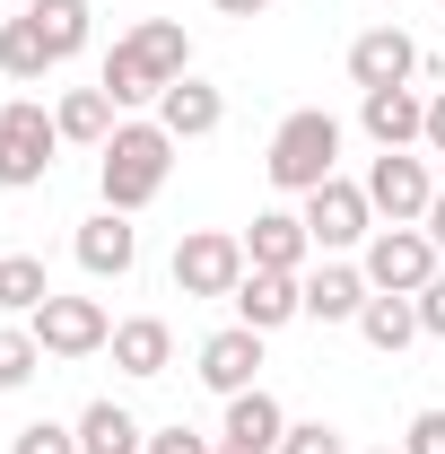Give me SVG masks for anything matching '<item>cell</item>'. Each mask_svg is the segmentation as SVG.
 I'll return each mask as SVG.
<instances>
[{
  "label": "cell",
  "instance_id": "33",
  "mask_svg": "<svg viewBox=\"0 0 445 454\" xmlns=\"http://www.w3.org/2000/svg\"><path fill=\"white\" fill-rule=\"evenodd\" d=\"M219 18H262V9H279V0H210Z\"/></svg>",
  "mask_w": 445,
  "mask_h": 454
},
{
  "label": "cell",
  "instance_id": "29",
  "mask_svg": "<svg viewBox=\"0 0 445 454\" xmlns=\"http://www.w3.org/2000/svg\"><path fill=\"white\" fill-rule=\"evenodd\" d=\"M149 454H219V437H201V428H149Z\"/></svg>",
  "mask_w": 445,
  "mask_h": 454
},
{
  "label": "cell",
  "instance_id": "7",
  "mask_svg": "<svg viewBox=\"0 0 445 454\" xmlns=\"http://www.w3.org/2000/svg\"><path fill=\"white\" fill-rule=\"evenodd\" d=\"M254 262H245V236H227V227H192V236H175V288L183 297H236Z\"/></svg>",
  "mask_w": 445,
  "mask_h": 454
},
{
  "label": "cell",
  "instance_id": "27",
  "mask_svg": "<svg viewBox=\"0 0 445 454\" xmlns=\"http://www.w3.org/2000/svg\"><path fill=\"white\" fill-rule=\"evenodd\" d=\"M279 454H349V437H340L332 419H288V437H279Z\"/></svg>",
  "mask_w": 445,
  "mask_h": 454
},
{
  "label": "cell",
  "instance_id": "11",
  "mask_svg": "<svg viewBox=\"0 0 445 454\" xmlns=\"http://www.w3.org/2000/svg\"><path fill=\"white\" fill-rule=\"evenodd\" d=\"M419 79V44L402 35V27H367L358 44H349V88L367 97V88H410Z\"/></svg>",
  "mask_w": 445,
  "mask_h": 454
},
{
  "label": "cell",
  "instance_id": "12",
  "mask_svg": "<svg viewBox=\"0 0 445 454\" xmlns=\"http://www.w3.org/2000/svg\"><path fill=\"white\" fill-rule=\"evenodd\" d=\"M227 306H236V324L279 333V324H297V315H306V271H245Z\"/></svg>",
  "mask_w": 445,
  "mask_h": 454
},
{
  "label": "cell",
  "instance_id": "13",
  "mask_svg": "<svg viewBox=\"0 0 445 454\" xmlns=\"http://www.w3.org/2000/svg\"><path fill=\"white\" fill-rule=\"evenodd\" d=\"M70 254H79V271H88V280H122V271L140 262V227L122 219V210H97V219H79Z\"/></svg>",
  "mask_w": 445,
  "mask_h": 454
},
{
  "label": "cell",
  "instance_id": "22",
  "mask_svg": "<svg viewBox=\"0 0 445 454\" xmlns=\"http://www.w3.org/2000/svg\"><path fill=\"white\" fill-rule=\"evenodd\" d=\"M358 340L385 349V358H402V349L419 340V297H367V306H358Z\"/></svg>",
  "mask_w": 445,
  "mask_h": 454
},
{
  "label": "cell",
  "instance_id": "1",
  "mask_svg": "<svg viewBox=\"0 0 445 454\" xmlns=\"http://www.w3.org/2000/svg\"><path fill=\"white\" fill-rule=\"evenodd\" d=\"M183 70H192V35H183V18H140L131 35H113L105 70H97V88L131 114V106H158Z\"/></svg>",
  "mask_w": 445,
  "mask_h": 454
},
{
  "label": "cell",
  "instance_id": "6",
  "mask_svg": "<svg viewBox=\"0 0 445 454\" xmlns=\"http://www.w3.org/2000/svg\"><path fill=\"white\" fill-rule=\"evenodd\" d=\"M306 236H315V254H349V245H367L376 236V201H367V184H349V175H332V184H315L306 192Z\"/></svg>",
  "mask_w": 445,
  "mask_h": 454
},
{
  "label": "cell",
  "instance_id": "36",
  "mask_svg": "<svg viewBox=\"0 0 445 454\" xmlns=\"http://www.w3.org/2000/svg\"><path fill=\"white\" fill-rule=\"evenodd\" d=\"M376 454H402V446H376Z\"/></svg>",
  "mask_w": 445,
  "mask_h": 454
},
{
  "label": "cell",
  "instance_id": "18",
  "mask_svg": "<svg viewBox=\"0 0 445 454\" xmlns=\"http://www.w3.org/2000/svg\"><path fill=\"white\" fill-rule=\"evenodd\" d=\"M306 254H315V236L297 210H262V219L245 227V262L254 271H306Z\"/></svg>",
  "mask_w": 445,
  "mask_h": 454
},
{
  "label": "cell",
  "instance_id": "10",
  "mask_svg": "<svg viewBox=\"0 0 445 454\" xmlns=\"http://www.w3.org/2000/svg\"><path fill=\"white\" fill-rule=\"evenodd\" d=\"M262 340L271 333H254V324H227V333H210L201 349H192V376L210 385V394H254L262 385Z\"/></svg>",
  "mask_w": 445,
  "mask_h": 454
},
{
  "label": "cell",
  "instance_id": "21",
  "mask_svg": "<svg viewBox=\"0 0 445 454\" xmlns=\"http://www.w3.org/2000/svg\"><path fill=\"white\" fill-rule=\"evenodd\" d=\"M53 122H61V140H70V149H105L113 122H122V106H113L105 88H70V97L53 106Z\"/></svg>",
  "mask_w": 445,
  "mask_h": 454
},
{
  "label": "cell",
  "instance_id": "34",
  "mask_svg": "<svg viewBox=\"0 0 445 454\" xmlns=\"http://www.w3.org/2000/svg\"><path fill=\"white\" fill-rule=\"evenodd\" d=\"M419 227L437 236V254H445V192H437V201H428V219H419Z\"/></svg>",
  "mask_w": 445,
  "mask_h": 454
},
{
  "label": "cell",
  "instance_id": "4",
  "mask_svg": "<svg viewBox=\"0 0 445 454\" xmlns=\"http://www.w3.org/2000/svg\"><path fill=\"white\" fill-rule=\"evenodd\" d=\"M358 271H367L376 297H419V288L445 271V254H437L428 227H376V236L358 245Z\"/></svg>",
  "mask_w": 445,
  "mask_h": 454
},
{
  "label": "cell",
  "instance_id": "20",
  "mask_svg": "<svg viewBox=\"0 0 445 454\" xmlns=\"http://www.w3.org/2000/svg\"><path fill=\"white\" fill-rule=\"evenodd\" d=\"M70 428H79V454H149V428H140L122 402H88Z\"/></svg>",
  "mask_w": 445,
  "mask_h": 454
},
{
  "label": "cell",
  "instance_id": "16",
  "mask_svg": "<svg viewBox=\"0 0 445 454\" xmlns=\"http://www.w3.org/2000/svg\"><path fill=\"white\" fill-rule=\"evenodd\" d=\"M279 437H288V411H279V394H227V419H219V446H245V454H279Z\"/></svg>",
  "mask_w": 445,
  "mask_h": 454
},
{
  "label": "cell",
  "instance_id": "25",
  "mask_svg": "<svg viewBox=\"0 0 445 454\" xmlns=\"http://www.w3.org/2000/svg\"><path fill=\"white\" fill-rule=\"evenodd\" d=\"M44 297H53V280H44V254H0V315H18V324H27Z\"/></svg>",
  "mask_w": 445,
  "mask_h": 454
},
{
  "label": "cell",
  "instance_id": "3",
  "mask_svg": "<svg viewBox=\"0 0 445 454\" xmlns=\"http://www.w3.org/2000/svg\"><path fill=\"white\" fill-rule=\"evenodd\" d=\"M262 175H271L279 192H297V201H306L315 184H332V175H340V122H332L324 106H297V114L271 131V158H262Z\"/></svg>",
  "mask_w": 445,
  "mask_h": 454
},
{
  "label": "cell",
  "instance_id": "31",
  "mask_svg": "<svg viewBox=\"0 0 445 454\" xmlns=\"http://www.w3.org/2000/svg\"><path fill=\"white\" fill-rule=\"evenodd\" d=\"M419 333H428V340H445V271L419 288Z\"/></svg>",
  "mask_w": 445,
  "mask_h": 454
},
{
  "label": "cell",
  "instance_id": "9",
  "mask_svg": "<svg viewBox=\"0 0 445 454\" xmlns=\"http://www.w3.org/2000/svg\"><path fill=\"white\" fill-rule=\"evenodd\" d=\"M27 333L44 340V358H97V349L113 340V315L97 306V297H61L53 288V297L27 315Z\"/></svg>",
  "mask_w": 445,
  "mask_h": 454
},
{
  "label": "cell",
  "instance_id": "24",
  "mask_svg": "<svg viewBox=\"0 0 445 454\" xmlns=\"http://www.w3.org/2000/svg\"><path fill=\"white\" fill-rule=\"evenodd\" d=\"M53 70V44L35 18H0V79H44Z\"/></svg>",
  "mask_w": 445,
  "mask_h": 454
},
{
  "label": "cell",
  "instance_id": "35",
  "mask_svg": "<svg viewBox=\"0 0 445 454\" xmlns=\"http://www.w3.org/2000/svg\"><path fill=\"white\" fill-rule=\"evenodd\" d=\"M219 454H245V446H219Z\"/></svg>",
  "mask_w": 445,
  "mask_h": 454
},
{
  "label": "cell",
  "instance_id": "23",
  "mask_svg": "<svg viewBox=\"0 0 445 454\" xmlns=\"http://www.w3.org/2000/svg\"><path fill=\"white\" fill-rule=\"evenodd\" d=\"M27 18L44 27L53 61H79V53H88V27H97V9H88V0H27Z\"/></svg>",
  "mask_w": 445,
  "mask_h": 454
},
{
  "label": "cell",
  "instance_id": "14",
  "mask_svg": "<svg viewBox=\"0 0 445 454\" xmlns=\"http://www.w3.org/2000/svg\"><path fill=\"white\" fill-rule=\"evenodd\" d=\"M358 122H367L376 149H419L428 140V97L419 88H367L358 97Z\"/></svg>",
  "mask_w": 445,
  "mask_h": 454
},
{
  "label": "cell",
  "instance_id": "2",
  "mask_svg": "<svg viewBox=\"0 0 445 454\" xmlns=\"http://www.w3.org/2000/svg\"><path fill=\"white\" fill-rule=\"evenodd\" d=\"M167 175H175V140H167V122L149 114V122H113V140L97 149V192H105V210H149L158 192H167Z\"/></svg>",
  "mask_w": 445,
  "mask_h": 454
},
{
  "label": "cell",
  "instance_id": "8",
  "mask_svg": "<svg viewBox=\"0 0 445 454\" xmlns=\"http://www.w3.org/2000/svg\"><path fill=\"white\" fill-rule=\"evenodd\" d=\"M367 201H376V219H385V227H419V219H428V201H437L428 158H410V149H376V158H367Z\"/></svg>",
  "mask_w": 445,
  "mask_h": 454
},
{
  "label": "cell",
  "instance_id": "26",
  "mask_svg": "<svg viewBox=\"0 0 445 454\" xmlns=\"http://www.w3.org/2000/svg\"><path fill=\"white\" fill-rule=\"evenodd\" d=\"M35 367H44V340L27 333V324H0V394H18Z\"/></svg>",
  "mask_w": 445,
  "mask_h": 454
},
{
  "label": "cell",
  "instance_id": "32",
  "mask_svg": "<svg viewBox=\"0 0 445 454\" xmlns=\"http://www.w3.org/2000/svg\"><path fill=\"white\" fill-rule=\"evenodd\" d=\"M419 149H437V158H445V88L428 97V140H419Z\"/></svg>",
  "mask_w": 445,
  "mask_h": 454
},
{
  "label": "cell",
  "instance_id": "15",
  "mask_svg": "<svg viewBox=\"0 0 445 454\" xmlns=\"http://www.w3.org/2000/svg\"><path fill=\"white\" fill-rule=\"evenodd\" d=\"M158 122H167L175 149H183V140H210V131L227 122V88H210V79H192V70H183L167 97H158Z\"/></svg>",
  "mask_w": 445,
  "mask_h": 454
},
{
  "label": "cell",
  "instance_id": "28",
  "mask_svg": "<svg viewBox=\"0 0 445 454\" xmlns=\"http://www.w3.org/2000/svg\"><path fill=\"white\" fill-rule=\"evenodd\" d=\"M9 454H79V428H61V419H27V428L9 437Z\"/></svg>",
  "mask_w": 445,
  "mask_h": 454
},
{
  "label": "cell",
  "instance_id": "19",
  "mask_svg": "<svg viewBox=\"0 0 445 454\" xmlns=\"http://www.w3.org/2000/svg\"><path fill=\"white\" fill-rule=\"evenodd\" d=\"M367 297H376V288H367L358 262H332V254H324V262L306 271V315H315V324H358Z\"/></svg>",
  "mask_w": 445,
  "mask_h": 454
},
{
  "label": "cell",
  "instance_id": "17",
  "mask_svg": "<svg viewBox=\"0 0 445 454\" xmlns=\"http://www.w3.org/2000/svg\"><path fill=\"white\" fill-rule=\"evenodd\" d=\"M105 349H113V367H122V376H140V385L175 367V333H167V315H122Z\"/></svg>",
  "mask_w": 445,
  "mask_h": 454
},
{
  "label": "cell",
  "instance_id": "30",
  "mask_svg": "<svg viewBox=\"0 0 445 454\" xmlns=\"http://www.w3.org/2000/svg\"><path fill=\"white\" fill-rule=\"evenodd\" d=\"M402 454H445V411H419L402 428Z\"/></svg>",
  "mask_w": 445,
  "mask_h": 454
},
{
  "label": "cell",
  "instance_id": "5",
  "mask_svg": "<svg viewBox=\"0 0 445 454\" xmlns=\"http://www.w3.org/2000/svg\"><path fill=\"white\" fill-rule=\"evenodd\" d=\"M53 149H61V122L35 97L0 106V192H35L53 175Z\"/></svg>",
  "mask_w": 445,
  "mask_h": 454
}]
</instances>
